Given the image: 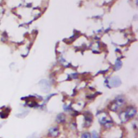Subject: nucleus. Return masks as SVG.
<instances>
[{
  "label": "nucleus",
  "instance_id": "obj_8",
  "mask_svg": "<svg viewBox=\"0 0 138 138\" xmlns=\"http://www.w3.org/2000/svg\"><path fill=\"white\" fill-rule=\"evenodd\" d=\"M121 66V61L119 60V59L117 60L116 61V64H115V69L116 70H118L119 69Z\"/></svg>",
  "mask_w": 138,
  "mask_h": 138
},
{
  "label": "nucleus",
  "instance_id": "obj_5",
  "mask_svg": "<svg viewBox=\"0 0 138 138\" xmlns=\"http://www.w3.org/2000/svg\"><path fill=\"white\" fill-rule=\"evenodd\" d=\"M49 136L52 138H56L59 135V131L58 128L52 127L50 128L49 131Z\"/></svg>",
  "mask_w": 138,
  "mask_h": 138
},
{
  "label": "nucleus",
  "instance_id": "obj_7",
  "mask_svg": "<svg viewBox=\"0 0 138 138\" xmlns=\"http://www.w3.org/2000/svg\"><path fill=\"white\" fill-rule=\"evenodd\" d=\"M120 118L121 120L123 122H126L128 120V119H128L127 118V117L126 116V114H125V112H123L122 113H121L120 114Z\"/></svg>",
  "mask_w": 138,
  "mask_h": 138
},
{
  "label": "nucleus",
  "instance_id": "obj_9",
  "mask_svg": "<svg viewBox=\"0 0 138 138\" xmlns=\"http://www.w3.org/2000/svg\"><path fill=\"white\" fill-rule=\"evenodd\" d=\"M81 138H91V134L89 133H84L82 134Z\"/></svg>",
  "mask_w": 138,
  "mask_h": 138
},
{
  "label": "nucleus",
  "instance_id": "obj_6",
  "mask_svg": "<svg viewBox=\"0 0 138 138\" xmlns=\"http://www.w3.org/2000/svg\"><path fill=\"white\" fill-rule=\"evenodd\" d=\"M56 121L58 123H62L65 121V115L63 113H60L57 116Z\"/></svg>",
  "mask_w": 138,
  "mask_h": 138
},
{
  "label": "nucleus",
  "instance_id": "obj_1",
  "mask_svg": "<svg viewBox=\"0 0 138 138\" xmlns=\"http://www.w3.org/2000/svg\"><path fill=\"white\" fill-rule=\"evenodd\" d=\"M125 99L121 96H119L116 99L113 104L111 105V110L113 111H117L119 107L124 104Z\"/></svg>",
  "mask_w": 138,
  "mask_h": 138
},
{
  "label": "nucleus",
  "instance_id": "obj_10",
  "mask_svg": "<svg viewBox=\"0 0 138 138\" xmlns=\"http://www.w3.org/2000/svg\"><path fill=\"white\" fill-rule=\"evenodd\" d=\"M92 138H99L98 135V133L95 131H93L92 132Z\"/></svg>",
  "mask_w": 138,
  "mask_h": 138
},
{
  "label": "nucleus",
  "instance_id": "obj_4",
  "mask_svg": "<svg viewBox=\"0 0 138 138\" xmlns=\"http://www.w3.org/2000/svg\"><path fill=\"white\" fill-rule=\"evenodd\" d=\"M40 84L41 85L42 90L43 91H45V92L49 91L50 86L49 85V83H48L47 81H46V80H43V81H42L40 82Z\"/></svg>",
  "mask_w": 138,
  "mask_h": 138
},
{
  "label": "nucleus",
  "instance_id": "obj_2",
  "mask_svg": "<svg viewBox=\"0 0 138 138\" xmlns=\"http://www.w3.org/2000/svg\"><path fill=\"white\" fill-rule=\"evenodd\" d=\"M125 113L126 114L127 118L128 119H130L135 116V115L137 113V110L135 108L130 107L127 109V110L125 112Z\"/></svg>",
  "mask_w": 138,
  "mask_h": 138
},
{
  "label": "nucleus",
  "instance_id": "obj_3",
  "mask_svg": "<svg viewBox=\"0 0 138 138\" xmlns=\"http://www.w3.org/2000/svg\"><path fill=\"white\" fill-rule=\"evenodd\" d=\"M109 84H110L111 86L117 87V86H119L121 84V81L117 77H112L110 79Z\"/></svg>",
  "mask_w": 138,
  "mask_h": 138
}]
</instances>
